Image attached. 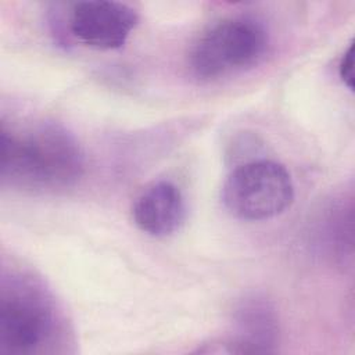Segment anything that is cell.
<instances>
[{
  "label": "cell",
  "instance_id": "8",
  "mask_svg": "<svg viewBox=\"0 0 355 355\" xmlns=\"http://www.w3.org/2000/svg\"><path fill=\"white\" fill-rule=\"evenodd\" d=\"M338 75L343 83L352 90L354 89V44L351 43L348 49L344 51L340 64H338Z\"/></svg>",
  "mask_w": 355,
  "mask_h": 355
},
{
  "label": "cell",
  "instance_id": "1",
  "mask_svg": "<svg viewBox=\"0 0 355 355\" xmlns=\"http://www.w3.org/2000/svg\"><path fill=\"white\" fill-rule=\"evenodd\" d=\"M3 183L28 189H62L83 173L80 144L62 126L37 123L12 129L4 123L0 137Z\"/></svg>",
  "mask_w": 355,
  "mask_h": 355
},
{
  "label": "cell",
  "instance_id": "2",
  "mask_svg": "<svg viewBox=\"0 0 355 355\" xmlns=\"http://www.w3.org/2000/svg\"><path fill=\"white\" fill-rule=\"evenodd\" d=\"M268 44V31L259 21L250 17L225 18L197 39L189 54V65L198 79L214 80L254 67Z\"/></svg>",
  "mask_w": 355,
  "mask_h": 355
},
{
  "label": "cell",
  "instance_id": "5",
  "mask_svg": "<svg viewBox=\"0 0 355 355\" xmlns=\"http://www.w3.org/2000/svg\"><path fill=\"white\" fill-rule=\"evenodd\" d=\"M139 24L130 6L112 0H83L72 6L71 33L85 46L97 50L122 47Z\"/></svg>",
  "mask_w": 355,
  "mask_h": 355
},
{
  "label": "cell",
  "instance_id": "3",
  "mask_svg": "<svg viewBox=\"0 0 355 355\" xmlns=\"http://www.w3.org/2000/svg\"><path fill=\"white\" fill-rule=\"evenodd\" d=\"M225 208L243 220H265L283 214L294 200L290 172L272 159L240 164L226 178L222 193Z\"/></svg>",
  "mask_w": 355,
  "mask_h": 355
},
{
  "label": "cell",
  "instance_id": "6",
  "mask_svg": "<svg viewBox=\"0 0 355 355\" xmlns=\"http://www.w3.org/2000/svg\"><path fill=\"white\" fill-rule=\"evenodd\" d=\"M135 225L154 237H165L182 226L186 204L180 189L168 180H159L140 193L132 207Z\"/></svg>",
  "mask_w": 355,
  "mask_h": 355
},
{
  "label": "cell",
  "instance_id": "7",
  "mask_svg": "<svg viewBox=\"0 0 355 355\" xmlns=\"http://www.w3.org/2000/svg\"><path fill=\"white\" fill-rule=\"evenodd\" d=\"M239 334L226 343L227 352L263 354L273 351L277 338V322L268 304L258 300L244 302L237 311Z\"/></svg>",
  "mask_w": 355,
  "mask_h": 355
},
{
  "label": "cell",
  "instance_id": "4",
  "mask_svg": "<svg viewBox=\"0 0 355 355\" xmlns=\"http://www.w3.org/2000/svg\"><path fill=\"white\" fill-rule=\"evenodd\" d=\"M54 306L47 294L25 279L3 284L0 295V354L28 355L53 337Z\"/></svg>",
  "mask_w": 355,
  "mask_h": 355
}]
</instances>
